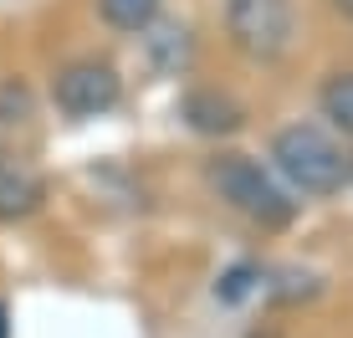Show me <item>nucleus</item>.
<instances>
[{
  "label": "nucleus",
  "instance_id": "9d476101",
  "mask_svg": "<svg viewBox=\"0 0 353 338\" xmlns=\"http://www.w3.org/2000/svg\"><path fill=\"white\" fill-rule=\"evenodd\" d=\"M26 113H31L26 82H6V88H0V123H21Z\"/></svg>",
  "mask_w": 353,
  "mask_h": 338
},
{
  "label": "nucleus",
  "instance_id": "6e6552de",
  "mask_svg": "<svg viewBox=\"0 0 353 338\" xmlns=\"http://www.w3.org/2000/svg\"><path fill=\"white\" fill-rule=\"evenodd\" d=\"M318 103H323V113L333 118V128H343L353 139V72H333V77L323 82Z\"/></svg>",
  "mask_w": 353,
  "mask_h": 338
},
{
  "label": "nucleus",
  "instance_id": "423d86ee",
  "mask_svg": "<svg viewBox=\"0 0 353 338\" xmlns=\"http://www.w3.org/2000/svg\"><path fill=\"white\" fill-rule=\"evenodd\" d=\"M179 118H185L194 134L221 139V134H236V128L246 123V108L230 98V92H221V88H194V92L179 98Z\"/></svg>",
  "mask_w": 353,
  "mask_h": 338
},
{
  "label": "nucleus",
  "instance_id": "ddd939ff",
  "mask_svg": "<svg viewBox=\"0 0 353 338\" xmlns=\"http://www.w3.org/2000/svg\"><path fill=\"white\" fill-rule=\"evenodd\" d=\"M348 175H353V164H348Z\"/></svg>",
  "mask_w": 353,
  "mask_h": 338
},
{
  "label": "nucleus",
  "instance_id": "f03ea898",
  "mask_svg": "<svg viewBox=\"0 0 353 338\" xmlns=\"http://www.w3.org/2000/svg\"><path fill=\"white\" fill-rule=\"evenodd\" d=\"M272 159L282 169V179L302 195H333L338 185L348 179V159L323 128L312 123H292L272 139Z\"/></svg>",
  "mask_w": 353,
  "mask_h": 338
},
{
  "label": "nucleus",
  "instance_id": "0eeeda50",
  "mask_svg": "<svg viewBox=\"0 0 353 338\" xmlns=\"http://www.w3.org/2000/svg\"><path fill=\"white\" fill-rule=\"evenodd\" d=\"M159 6L164 0H97V10H103V21L113 31H149Z\"/></svg>",
  "mask_w": 353,
  "mask_h": 338
},
{
  "label": "nucleus",
  "instance_id": "1a4fd4ad",
  "mask_svg": "<svg viewBox=\"0 0 353 338\" xmlns=\"http://www.w3.org/2000/svg\"><path fill=\"white\" fill-rule=\"evenodd\" d=\"M256 282H261V267L241 261V267H230V272L221 277V282H215V297H221V303H241V297H246Z\"/></svg>",
  "mask_w": 353,
  "mask_h": 338
},
{
  "label": "nucleus",
  "instance_id": "7ed1b4c3",
  "mask_svg": "<svg viewBox=\"0 0 353 338\" xmlns=\"http://www.w3.org/2000/svg\"><path fill=\"white\" fill-rule=\"evenodd\" d=\"M225 31L256 62H276L292 46L297 16H292V0H225Z\"/></svg>",
  "mask_w": 353,
  "mask_h": 338
},
{
  "label": "nucleus",
  "instance_id": "20e7f679",
  "mask_svg": "<svg viewBox=\"0 0 353 338\" xmlns=\"http://www.w3.org/2000/svg\"><path fill=\"white\" fill-rule=\"evenodd\" d=\"M52 98L67 118H103L113 113L118 98H123V77H118L113 62H97V57H82V62H67L52 82Z\"/></svg>",
  "mask_w": 353,
  "mask_h": 338
},
{
  "label": "nucleus",
  "instance_id": "f8f14e48",
  "mask_svg": "<svg viewBox=\"0 0 353 338\" xmlns=\"http://www.w3.org/2000/svg\"><path fill=\"white\" fill-rule=\"evenodd\" d=\"M333 6H338V10H343V16H353V0H333Z\"/></svg>",
  "mask_w": 353,
  "mask_h": 338
},
{
  "label": "nucleus",
  "instance_id": "39448f33",
  "mask_svg": "<svg viewBox=\"0 0 353 338\" xmlns=\"http://www.w3.org/2000/svg\"><path fill=\"white\" fill-rule=\"evenodd\" d=\"M46 200V179L21 159V154H6L0 149V221H26V215L41 210Z\"/></svg>",
  "mask_w": 353,
  "mask_h": 338
},
{
  "label": "nucleus",
  "instance_id": "f257e3e1",
  "mask_svg": "<svg viewBox=\"0 0 353 338\" xmlns=\"http://www.w3.org/2000/svg\"><path fill=\"white\" fill-rule=\"evenodd\" d=\"M205 179H210V190L230 210H241L256 226H287L292 215H297V200H287V190L276 185L256 159H246V154H215V159L205 164Z\"/></svg>",
  "mask_w": 353,
  "mask_h": 338
},
{
  "label": "nucleus",
  "instance_id": "9b49d317",
  "mask_svg": "<svg viewBox=\"0 0 353 338\" xmlns=\"http://www.w3.org/2000/svg\"><path fill=\"white\" fill-rule=\"evenodd\" d=\"M0 338H10V308L0 303Z\"/></svg>",
  "mask_w": 353,
  "mask_h": 338
}]
</instances>
